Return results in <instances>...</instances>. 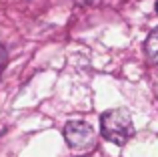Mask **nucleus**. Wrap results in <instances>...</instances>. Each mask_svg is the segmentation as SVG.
I'll use <instances>...</instances> for the list:
<instances>
[{
	"instance_id": "obj_3",
	"label": "nucleus",
	"mask_w": 158,
	"mask_h": 157,
	"mask_svg": "<svg viewBox=\"0 0 158 157\" xmlns=\"http://www.w3.org/2000/svg\"><path fill=\"white\" fill-rule=\"evenodd\" d=\"M146 52H148V56H150L154 63H158V28H154V30L150 32V36H148Z\"/></svg>"
},
{
	"instance_id": "obj_2",
	"label": "nucleus",
	"mask_w": 158,
	"mask_h": 157,
	"mask_svg": "<svg viewBox=\"0 0 158 157\" xmlns=\"http://www.w3.org/2000/svg\"><path fill=\"white\" fill-rule=\"evenodd\" d=\"M64 139L68 147L76 151H86L96 143V133L86 121H68L64 125Z\"/></svg>"
},
{
	"instance_id": "obj_1",
	"label": "nucleus",
	"mask_w": 158,
	"mask_h": 157,
	"mask_svg": "<svg viewBox=\"0 0 158 157\" xmlns=\"http://www.w3.org/2000/svg\"><path fill=\"white\" fill-rule=\"evenodd\" d=\"M100 129L104 139L116 143V145H124L134 135V123L126 109H112L102 115Z\"/></svg>"
},
{
	"instance_id": "obj_4",
	"label": "nucleus",
	"mask_w": 158,
	"mask_h": 157,
	"mask_svg": "<svg viewBox=\"0 0 158 157\" xmlns=\"http://www.w3.org/2000/svg\"><path fill=\"white\" fill-rule=\"evenodd\" d=\"M156 12H158V4H156Z\"/></svg>"
}]
</instances>
